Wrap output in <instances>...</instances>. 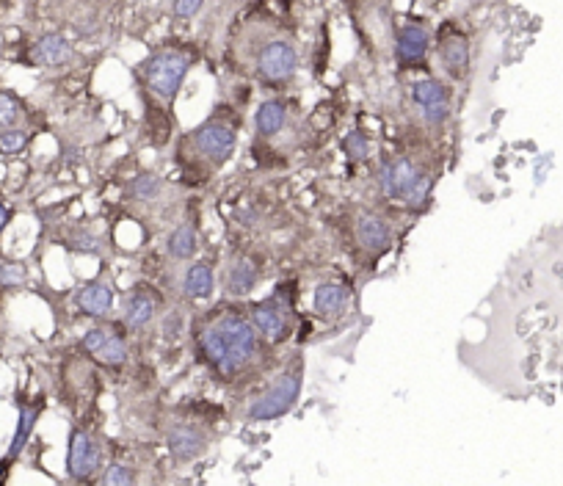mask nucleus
Here are the masks:
<instances>
[{
  "label": "nucleus",
  "instance_id": "obj_4",
  "mask_svg": "<svg viewBox=\"0 0 563 486\" xmlns=\"http://www.w3.org/2000/svg\"><path fill=\"white\" fill-rule=\"evenodd\" d=\"M381 197L387 202H398L406 208H420L426 205L431 197V188H434V177L412 158H390V161L381 163L379 177Z\"/></svg>",
  "mask_w": 563,
  "mask_h": 486
},
{
  "label": "nucleus",
  "instance_id": "obj_1",
  "mask_svg": "<svg viewBox=\"0 0 563 486\" xmlns=\"http://www.w3.org/2000/svg\"><path fill=\"white\" fill-rule=\"evenodd\" d=\"M260 340L263 337L254 329L249 313H241L238 307H221L196 332L199 357L224 379L238 376L246 365H252L260 354Z\"/></svg>",
  "mask_w": 563,
  "mask_h": 486
},
{
  "label": "nucleus",
  "instance_id": "obj_23",
  "mask_svg": "<svg viewBox=\"0 0 563 486\" xmlns=\"http://www.w3.org/2000/svg\"><path fill=\"white\" fill-rule=\"evenodd\" d=\"M285 125H288V105H285V100L268 97V100L257 105V111H254V130H257V136L274 139V136H279L285 130Z\"/></svg>",
  "mask_w": 563,
  "mask_h": 486
},
{
  "label": "nucleus",
  "instance_id": "obj_3",
  "mask_svg": "<svg viewBox=\"0 0 563 486\" xmlns=\"http://www.w3.org/2000/svg\"><path fill=\"white\" fill-rule=\"evenodd\" d=\"M191 64H194L191 53L177 50V47H163V50H155V53H150V56L138 64V83H141L155 100L172 105L174 100H177L180 89H183L188 72H191Z\"/></svg>",
  "mask_w": 563,
  "mask_h": 486
},
{
  "label": "nucleus",
  "instance_id": "obj_2",
  "mask_svg": "<svg viewBox=\"0 0 563 486\" xmlns=\"http://www.w3.org/2000/svg\"><path fill=\"white\" fill-rule=\"evenodd\" d=\"M235 147H238L235 125L224 116H210L199 128L191 130V136L183 144V155H188L194 169L213 174L235 155Z\"/></svg>",
  "mask_w": 563,
  "mask_h": 486
},
{
  "label": "nucleus",
  "instance_id": "obj_8",
  "mask_svg": "<svg viewBox=\"0 0 563 486\" xmlns=\"http://www.w3.org/2000/svg\"><path fill=\"white\" fill-rule=\"evenodd\" d=\"M409 100L420 111V119L426 122L431 130L445 128V122L450 119V89L445 81L439 78H414L409 83Z\"/></svg>",
  "mask_w": 563,
  "mask_h": 486
},
{
  "label": "nucleus",
  "instance_id": "obj_25",
  "mask_svg": "<svg viewBox=\"0 0 563 486\" xmlns=\"http://www.w3.org/2000/svg\"><path fill=\"white\" fill-rule=\"evenodd\" d=\"M64 246L75 255H100L103 252V238L89 227H75L64 235Z\"/></svg>",
  "mask_w": 563,
  "mask_h": 486
},
{
  "label": "nucleus",
  "instance_id": "obj_27",
  "mask_svg": "<svg viewBox=\"0 0 563 486\" xmlns=\"http://www.w3.org/2000/svg\"><path fill=\"white\" fill-rule=\"evenodd\" d=\"M345 158L351 163H365L370 158V139L365 130H351L343 139Z\"/></svg>",
  "mask_w": 563,
  "mask_h": 486
},
{
  "label": "nucleus",
  "instance_id": "obj_19",
  "mask_svg": "<svg viewBox=\"0 0 563 486\" xmlns=\"http://www.w3.org/2000/svg\"><path fill=\"white\" fill-rule=\"evenodd\" d=\"M207 434L196 423H174L166 431V448L177 462H194L207 451Z\"/></svg>",
  "mask_w": 563,
  "mask_h": 486
},
{
  "label": "nucleus",
  "instance_id": "obj_5",
  "mask_svg": "<svg viewBox=\"0 0 563 486\" xmlns=\"http://www.w3.org/2000/svg\"><path fill=\"white\" fill-rule=\"evenodd\" d=\"M301 387H304V365L296 362L285 373H279V379L268 384L263 393L254 398L252 406L246 409V420L249 423H271V420L285 417L293 406L299 404Z\"/></svg>",
  "mask_w": 563,
  "mask_h": 486
},
{
  "label": "nucleus",
  "instance_id": "obj_15",
  "mask_svg": "<svg viewBox=\"0 0 563 486\" xmlns=\"http://www.w3.org/2000/svg\"><path fill=\"white\" fill-rule=\"evenodd\" d=\"M72 301H75V307H78L86 318L105 321L108 315L114 313V304H116L114 285H111L105 277L86 279V282H81V285L75 288Z\"/></svg>",
  "mask_w": 563,
  "mask_h": 486
},
{
  "label": "nucleus",
  "instance_id": "obj_7",
  "mask_svg": "<svg viewBox=\"0 0 563 486\" xmlns=\"http://www.w3.org/2000/svg\"><path fill=\"white\" fill-rule=\"evenodd\" d=\"M431 42H434V34L423 20H406L395 28V39H392L395 64L401 70H423L428 64Z\"/></svg>",
  "mask_w": 563,
  "mask_h": 486
},
{
  "label": "nucleus",
  "instance_id": "obj_9",
  "mask_svg": "<svg viewBox=\"0 0 563 486\" xmlns=\"http://www.w3.org/2000/svg\"><path fill=\"white\" fill-rule=\"evenodd\" d=\"M103 467V445L92 431L72 429L67 445V475L75 484H89Z\"/></svg>",
  "mask_w": 563,
  "mask_h": 486
},
{
  "label": "nucleus",
  "instance_id": "obj_22",
  "mask_svg": "<svg viewBox=\"0 0 563 486\" xmlns=\"http://www.w3.org/2000/svg\"><path fill=\"white\" fill-rule=\"evenodd\" d=\"M166 255L177 263H191L199 255V227L191 216L166 235Z\"/></svg>",
  "mask_w": 563,
  "mask_h": 486
},
{
  "label": "nucleus",
  "instance_id": "obj_18",
  "mask_svg": "<svg viewBox=\"0 0 563 486\" xmlns=\"http://www.w3.org/2000/svg\"><path fill=\"white\" fill-rule=\"evenodd\" d=\"M42 412H45V401H42V398H39V401H20V404H17V426H14L12 442H9L6 456H3V464H6V467L23 456L28 442L34 437V429L36 423H39V417H42Z\"/></svg>",
  "mask_w": 563,
  "mask_h": 486
},
{
  "label": "nucleus",
  "instance_id": "obj_26",
  "mask_svg": "<svg viewBox=\"0 0 563 486\" xmlns=\"http://www.w3.org/2000/svg\"><path fill=\"white\" fill-rule=\"evenodd\" d=\"M28 279H31L28 263L12 260V257L0 260V290H20L28 285Z\"/></svg>",
  "mask_w": 563,
  "mask_h": 486
},
{
  "label": "nucleus",
  "instance_id": "obj_10",
  "mask_svg": "<svg viewBox=\"0 0 563 486\" xmlns=\"http://www.w3.org/2000/svg\"><path fill=\"white\" fill-rule=\"evenodd\" d=\"M257 75L271 86H285L299 72V50L288 39H271L257 53Z\"/></svg>",
  "mask_w": 563,
  "mask_h": 486
},
{
  "label": "nucleus",
  "instance_id": "obj_6",
  "mask_svg": "<svg viewBox=\"0 0 563 486\" xmlns=\"http://www.w3.org/2000/svg\"><path fill=\"white\" fill-rule=\"evenodd\" d=\"M252 318L254 329L268 343H282L293 332V290L290 285H276V290L265 299L254 301L246 310Z\"/></svg>",
  "mask_w": 563,
  "mask_h": 486
},
{
  "label": "nucleus",
  "instance_id": "obj_11",
  "mask_svg": "<svg viewBox=\"0 0 563 486\" xmlns=\"http://www.w3.org/2000/svg\"><path fill=\"white\" fill-rule=\"evenodd\" d=\"M354 241H357V249L365 255V260L376 263L392 249L395 232L384 216L373 213V210H362L354 219Z\"/></svg>",
  "mask_w": 563,
  "mask_h": 486
},
{
  "label": "nucleus",
  "instance_id": "obj_29",
  "mask_svg": "<svg viewBox=\"0 0 563 486\" xmlns=\"http://www.w3.org/2000/svg\"><path fill=\"white\" fill-rule=\"evenodd\" d=\"M28 141H31V133L23 128L0 130V155L3 158H14V155H20L28 147Z\"/></svg>",
  "mask_w": 563,
  "mask_h": 486
},
{
  "label": "nucleus",
  "instance_id": "obj_32",
  "mask_svg": "<svg viewBox=\"0 0 563 486\" xmlns=\"http://www.w3.org/2000/svg\"><path fill=\"white\" fill-rule=\"evenodd\" d=\"M12 219H14L12 205L0 199V238H3V232L9 230V224H12Z\"/></svg>",
  "mask_w": 563,
  "mask_h": 486
},
{
  "label": "nucleus",
  "instance_id": "obj_12",
  "mask_svg": "<svg viewBox=\"0 0 563 486\" xmlns=\"http://www.w3.org/2000/svg\"><path fill=\"white\" fill-rule=\"evenodd\" d=\"M437 58L442 72L448 75L450 81H464L470 75L472 53H470V39L461 34L459 28L445 25L437 34Z\"/></svg>",
  "mask_w": 563,
  "mask_h": 486
},
{
  "label": "nucleus",
  "instance_id": "obj_30",
  "mask_svg": "<svg viewBox=\"0 0 563 486\" xmlns=\"http://www.w3.org/2000/svg\"><path fill=\"white\" fill-rule=\"evenodd\" d=\"M100 486H136V473H133V467H127L125 462H114L103 473Z\"/></svg>",
  "mask_w": 563,
  "mask_h": 486
},
{
  "label": "nucleus",
  "instance_id": "obj_16",
  "mask_svg": "<svg viewBox=\"0 0 563 486\" xmlns=\"http://www.w3.org/2000/svg\"><path fill=\"white\" fill-rule=\"evenodd\" d=\"M351 301H354V293H351V285L343 279H326V282H318L312 290V310L323 321L343 318L351 310Z\"/></svg>",
  "mask_w": 563,
  "mask_h": 486
},
{
  "label": "nucleus",
  "instance_id": "obj_24",
  "mask_svg": "<svg viewBox=\"0 0 563 486\" xmlns=\"http://www.w3.org/2000/svg\"><path fill=\"white\" fill-rule=\"evenodd\" d=\"M163 194V177L155 172H141L136 174L133 180H130V186H127V197L130 202H136V205H152V202H158Z\"/></svg>",
  "mask_w": 563,
  "mask_h": 486
},
{
  "label": "nucleus",
  "instance_id": "obj_31",
  "mask_svg": "<svg viewBox=\"0 0 563 486\" xmlns=\"http://www.w3.org/2000/svg\"><path fill=\"white\" fill-rule=\"evenodd\" d=\"M205 9V0H172V14L177 20H194Z\"/></svg>",
  "mask_w": 563,
  "mask_h": 486
},
{
  "label": "nucleus",
  "instance_id": "obj_13",
  "mask_svg": "<svg viewBox=\"0 0 563 486\" xmlns=\"http://www.w3.org/2000/svg\"><path fill=\"white\" fill-rule=\"evenodd\" d=\"M81 346L105 368H119L127 359V340L119 326L97 324L92 329H86Z\"/></svg>",
  "mask_w": 563,
  "mask_h": 486
},
{
  "label": "nucleus",
  "instance_id": "obj_28",
  "mask_svg": "<svg viewBox=\"0 0 563 486\" xmlns=\"http://www.w3.org/2000/svg\"><path fill=\"white\" fill-rule=\"evenodd\" d=\"M23 122V103L12 92L0 89V130L17 128Z\"/></svg>",
  "mask_w": 563,
  "mask_h": 486
},
{
  "label": "nucleus",
  "instance_id": "obj_14",
  "mask_svg": "<svg viewBox=\"0 0 563 486\" xmlns=\"http://www.w3.org/2000/svg\"><path fill=\"white\" fill-rule=\"evenodd\" d=\"M260 282H263V263H260V257L235 255L227 260L221 285H224V290L230 293L232 299L252 296L254 290L260 288Z\"/></svg>",
  "mask_w": 563,
  "mask_h": 486
},
{
  "label": "nucleus",
  "instance_id": "obj_17",
  "mask_svg": "<svg viewBox=\"0 0 563 486\" xmlns=\"http://www.w3.org/2000/svg\"><path fill=\"white\" fill-rule=\"evenodd\" d=\"M158 310H161V299L152 285H133L122 304V324L133 332H141L158 318Z\"/></svg>",
  "mask_w": 563,
  "mask_h": 486
},
{
  "label": "nucleus",
  "instance_id": "obj_21",
  "mask_svg": "<svg viewBox=\"0 0 563 486\" xmlns=\"http://www.w3.org/2000/svg\"><path fill=\"white\" fill-rule=\"evenodd\" d=\"M180 288L188 301H207L216 290V271L207 260H191V266L185 268Z\"/></svg>",
  "mask_w": 563,
  "mask_h": 486
},
{
  "label": "nucleus",
  "instance_id": "obj_20",
  "mask_svg": "<svg viewBox=\"0 0 563 486\" xmlns=\"http://www.w3.org/2000/svg\"><path fill=\"white\" fill-rule=\"evenodd\" d=\"M75 56V47L69 42L64 34H56V31H50V34H42L36 39L34 45H31V64L34 67H45V70H58V67H64L69 64Z\"/></svg>",
  "mask_w": 563,
  "mask_h": 486
}]
</instances>
